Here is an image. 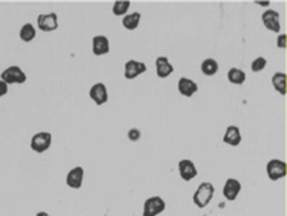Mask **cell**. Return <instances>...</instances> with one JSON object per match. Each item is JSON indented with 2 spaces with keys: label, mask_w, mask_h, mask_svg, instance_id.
<instances>
[{
  "label": "cell",
  "mask_w": 287,
  "mask_h": 216,
  "mask_svg": "<svg viewBox=\"0 0 287 216\" xmlns=\"http://www.w3.org/2000/svg\"><path fill=\"white\" fill-rule=\"evenodd\" d=\"M52 146V134L49 131H39L30 140V149L35 153H45Z\"/></svg>",
  "instance_id": "cell-5"
},
{
  "label": "cell",
  "mask_w": 287,
  "mask_h": 216,
  "mask_svg": "<svg viewBox=\"0 0 287 216\" xmlns=\"http://www.w3.org/2000/svg\"><path fill=\"white\" fill-rule=\"evenodd\" d=\"M261 22L264 28H267L270 32L280 33L282 25H280V13L274 9H267L261 15Z\"/></svg>",
  "instance_id": "cell-6"
},
{
  "label": "cell",
  "mask_w": 287,
  "mask_h": 216,
  "mask_svg": "<svg viewBox=\"0 0 287 216\" xmlns=\"http://www.w3.org/2000/svg\"><path fill=\"white\" fill-rule=\"evenodd\" d=\"M36 216H51L48 212H45V211H40V212H38L36 214Z\"/></svg>",
  "instance_id": "cell-28"
},
{
  "label": "cell",
  "mask_w": 287,
  "mask_h": 216,
  "mask_svg": "<svg viewBox=\"0 0 287 216\" xmlns=\"http://www.w3.org/2000/svg\"><path fill=\"white\" fill-rule=\"evenodd\" d=\"M111 51V43L109 39L104 35H96L92 38V52L96 57L108 55Z\"/></svg>",
  "instance_id": "cell-14"
},
{
  "label": "cell",
  "mask_w": 287,
  "mask_h": 216,
  "mask_svg": "<svg viewBox=\"0 0 287 216\" xmlns=\"http://www.w3.org/2000/svg\"><path fill=\"white\" fill-rule=\"evenodd\" d=\"M89 97H91V99L95 102L98 107L106 104V102H108V98H109L106 85H105L104 82H96V84H94V85L89 88Z\"/></svg>",
  "instance_id": "cell-8"
},
{
  "label": "cell",
  "mask_w": 287,
  "mask_h": 216,
  "mask_svg": "<svg viewBox=\"0 0 287 216\" xmlns=\"http://www.w3.org/2000/svg\"><path fill=\"white\" fill-rule=\"evenodd\" d=\"M131 7V1L130 0H118L112 4V13L115 16H121L124 18L125 15H128V10Z\"/></svg>",
  "instance_id": "cell-22"
},
{
  "label": "cell",
  "mask_w": 287,
  "mask_h": 216,
  "mask_svg": "<svg viewBox=\"0 0 287 216\" xmlns=\"http://www.w3.org/2000/svg\"><path fill=\"white\" fill-rule=\"evenodd\" d=\"M266 173H267V177L271 182H279L280 179L286 177L287 175L286 161H283L280 158L268 160L267 166H266Z\"/></svg>",
  "instance_id": "cell-2"
},
{
  "label": "cell",
  "mask_w": 287,
  "mask_h": 216,
  "mask_svg": "<svg viewBox=\"0 0 287 216\" xmlns=\"http://www.w3.org/2000/svg\"><path fill=\"white\" fill-rule=\"evenodd\" d=\"M178 173L180 177L184 182H191L192 179H195L198 175V170L194 164V161L190 158H183L178 161Z\"/></svg>",
  "instance_id": "cell-9"
},
{
  "label": "cell",
  "mask_w": 287,
  "mask_h": 216,
  "mask_svg": "<svg viewBox=\"0 0 287 216\" xmlns=\"http://www.w3.org/2000/svg\"><path fill=\"white\" fill-rule=\"evenodd\" d=\"M19 38L23 40L25 43L32 42V40L36 38V29H35V26H33L32 23H25V25L20 28Z\"/></svg>",
  "instance_id": "cell-21"
},
{
  "label": "cell",
  "mask_w": 287,
  "mask_h": 216,
  "mask_svg": "<svg viewBox=\"0 0 287 216\" xmlns=\"http://www.w3.org/2000/svg\"><path fill=\"white\" fill-rule=\"evenodd\" d=\"M256 4H259V6H261V7H268L270 6V1H256Z\"/></svg>",
  "instance_id": "cell-27"
},
{
  "label": "cell",
  "mask_w": 287,
  "mask_h": 216,
  "mask_svg": "<svg viewBox=\"0 0 287 216\" xmlns=\"http://www.w3.org/2000/svg\"><path fill=\"white\" fill-rule=\"evenodd\" d=\"M223 141L230 147H237L241 143V131L237 125H229L223 136Z\"/></svg>",
  "instance_id": "cell-16"
},
{
  "label": "cell",
  "mask_w": 287,
  "mask_h": 216,
  "mask_svg": "<svg viewBox=\"0 0 287 216\" xmlns=\"http://www.w3.org/2000/svg\"><path fill=\"white\" fill-rule=\"evenodd\" d=\"M277 46L280 49H286V35L285 33H280L277 36Z\"/></svg>",
  "instance_id": "cell-25"
},
{
  "label": "cell",
  "mask_w": 287,
  "mask_h": 216,
  "mask_svg": "<svg viewBox=\"0 0 287 216\" xmlns=\"http://www.w3.org/2000/svg\"><path fill=\"white\" fill-rule=\"evenodd\" d=\"M200 68H201L203 75H206V77H214L218 72V62L215 59L207 58L201 62V66Z\"/></svg>",
  "instance_id": "cell-19"
},
{
  "label": "cell",
  "mask_w": 287,
  "mask_h": 216,
  "mask_svg": "<svg viewBox=\"0 0 287 216\" xmlns=\"http://www.w3.org/2000/svg\"><path fill=\"white\" fill-rule=\"evenodd\" d=\"M266 66H267V59L264 57H257L256 59H253L250 68H251L253 72H261Z\"/></svg>",
  "instance_id": "cell-23"
},
{
  "label": "cell",
  "mask_w": 287,
  "mask_h": 216,
  "mask_svg": "<svg viewBox=\"0 0 287 216\" xmlns=\"http://www.w3.org/2000/svg\"><path fill=\"white\" fill-rule=\"evenodd\" d=\"M240 192H241V183L234 177H229L223 187V196L226 197V200L234 202L238 197Z\"/></svg>",
  "instance_id": "cell-11"
},
{
  "label": "cell",
  "mask_w": 287,
  "mask_h": 216,
  "mask_svg": "<svg viewBox=\"0 0 287 216\" xmlns=\"http://www.w3.org/2000/svg\"><path fill=\"white\" fill-rule=\"evenodd\" d=\"M177 88H178V93L183 97H185V98H191L192 95L198 91L197 82L192 81L191 78H187V77H181V78L178 79Z\"/></svg>",
  "instance_id": "cell-13"
},
{
  "label": "cell",
  "mask_w": 287,
  "mask_h": 216,
  "mask_svg": "<svg viewBox=\"0 0 287 216\" xmlns=\"http://www.w3.org/2000/svg\"><path fill=\"white\" fill-rule=\"evenodd\" d=\"M167 208L165 200L161 196H151L144 202L142 216H158Z\"/></svg>",
  "instance_id": "cell-4"
},
{
  "label": "cell",
  "mask_w": 287,
  "mask_h": 216,
  "mask_svg": "<svg viewBox=\"0 0 287 216\" xmlns=\"http://www.w3.org/2000/svg\"><path fill=\"white\" fill-rule=\"evenodd\" d=\"M7 93H9V85L0 79V98H1V97H4Z\"/></svg>",
  "instance_id": "cell-26"
},
{
  "label": "cell",
  "mask_w": 287,
  "mask_h": 216,
  "mask_svg": "<svg viewBox=\"0 0 287 216\" xmlns=\"http://www.w3.org/2000/svg\"><path fill=\"white\" fill-rule=\"evenodd\" d=\"M227 79H229L230 84H234V85H243L247 79V75L243 69L240 68H231L229 72H227Z\"/></svg>",
  "instance_id": "cell-18"
},
{
  "label": "cell",
  "mask_w": 287,
  "mask_h": 216,
  "mask_svg": "<svg viewBox=\"0 0 287 216\" xmlns=\"http://www.w3.org/2000/svg\"><path fill=\"white\" fill-rule=\"evenodd\" d=\"M128 138L131 140V141H138L139 138H141V131L138 130V128H131L130 131H128Z\"/></svg>",
  "instance_id": "cell-24"
},
{
  "label": "cell",
  "mask_w": 287,
  "mask_h": 216,
  "mask_svg": "<svg viewBox=\"0 0 287 216\" xmlns=\"http://www.w3.org/2000/svg\"><path fill=\"white\" fill-rule=\"evenodd\" d=\"M83 176H85V170L82 166H75L72 170H69V173L66 175V186L78 190L82 187L83 185Z\"/></svg>",
  "instance_id": "cell-10"
},
{
  "label": "cell",
  "mask_w": 287,
  "mask_h": 216,
  "mask_svg": "<svg viewBox=\"0 0 287 216\" xmlns=\"http://www.w3.org/2000/svg\"><path fill=\"white\" fill-rule=\"evenodd\" d=\"M271 84L279 94L286 95V74L285 72H276L271 77Z\"/></svg>",
  "instance_id": "cell-20"
},
{
  "label": "cell",
  "mask_w": 287,
  "mask_h": 216,
  "mask_svg": "<svg viewBox=\"0 0 287 216\" xmlns=\"http://www.w3.org/2000/svg\"><path fill=\"white\" fill-rule=\"evenodd\" d=\"M0 79L3 82H6L7 85H15V84H25L27 77H26V74L23 72V69L20 66L12 65V66H7L0 74Z\"/></svg>",
  "instance_id": "cell-3"
},
{
  "label": "cell",
  "mask_w": 287,
  "mask_h": 216,
  "mask_svg": "<svg viewBox=\"0 0 287 216\" xmlns=\"http://www.w3.org/2000/svg\"><path fill=\"white\" fill-rule=\"evenodd\" d=\"M147 72V65L145 62L141 61H135V59H130L125 62L124 65V77L127 79H135L139 75Z\"/></svg>",
  "instance_id": "cell-7"
},
{
  "label": "cell",
  "mask_w": 287,
  "mask_h": 216,
  "mask_svg": "<svg viewBox=\"0 0 287 216\" xmlns=\"http://www.w3.org/2000/svg\"><path fill=\"white\" fill-rule=\"evenodd\" d=\"M38 28L42 32H53L59 28L57 15L55 12L46 13V15H39L38 16Z\"/></svg>",
  "instance_id": "cell-12"
},
{
  "label": "cell",
  "mask_w": 287,
  "mask_h": 216,
  "mask_svg": "<svg viewBox=\"0 0 287 216\" xmlns=\"http://www.w3.org/2000/svg\"><path fill=\"white\" fill-rule=\"evenodd\" d=\"M215 193V189H214V185L211 182H203L194 192L192 195V202L197 208L200 209H204L210 205V202L214 197Z\"/></svg>",
  "instance_id": "cell-1"
},
{
  "label": "cell",
  "mask_w": 287,
  "mask_h": 216,
  "mask_svg": "<svg viewBox=\"0 0 287 216\" xmlns=\"http://www.w3.org/2000/svg\"><path fill=\"white\" fill-rule=\"evenodd\" d=\"M141 18L142 15L139 12H134V13H128L122 18V26L127 29V31H135L139 23H141Z\"/></svg>",
  "instance_id": "cell-17"
},
{
  "label": "cell",
  "mask_w": 287,
  "mask_h": 216,
  "mask_svg": "<svg viewBox=\"0 0 287 216\" xmlns=\"http://www.w3.org/2000/svg\"><path fill=\"white\" fill-rule=\"evenodd\" d=\"M155 72L158 78H168L174 72V66L167 57H158L155 59Z\"/></svg>",
  "instance_id": "cell-15"
}]
</instances>
